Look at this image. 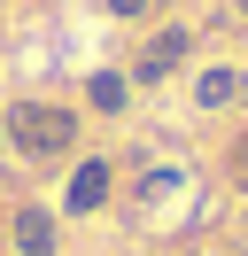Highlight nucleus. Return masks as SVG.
I'll use <instances>...</instances> for the list:
<instances>
[{"label":"nucleus","instance_id":"nucleus-3","mask_svg":"<svg viewBox=\"0 0 248 256\" xmlns=\"http://www.w3.org/2000/svg\"><path fill=\"white\" fill-rule=\"evenodd\" d=\"M108 202V163L93 156V163H78V178H70V210H101Z\"/></svg>","mask_w":248,"mask_h":256},{"label":"nucleus","instance_id":"nucleus-1","mask_svg":"<svg viewBox=\"0 0 248 256\" xmlns=\"http://www.w3.org/2000/svg\"><path fill=\"white\" fill-rule=\"evenodd\" d=\"M8 140L24 148V156H70L78 109H54V101H16V109H8Z\"/></svg>","mask_w":248,"mask_h":256},{"label":"nucleus","instance_id":"nucleus-6","mask_svg":"<svg viewBox=\"0 0 248 256\" xmlns=\"http://www.w3.org/2000/svg\"><path fill=\"white\" fill-rule=\"evenodd\" d=\"M93 109H124V78H116V70L93 78Z\"/></svg>","mask_w":248,"mask_h":256},{"label":"nucleus","instance_id":"nucleus-5","mask_svg":"<svg viewBox=\"0 0 248 256\" xmlns=\"http://www.w3.org/2000/svg\"><path fill=\"white\" fill-rule=\"evenodd\" d=\"M232 94H248V78H232V70H210L202 78V109H225Z\"/></svg>","mask_w":248,"mask_h":256},{"label":"nucleus","instance_id":"nucleus-4","mask_svg":"<svg viewBox=\"0 0 248 256\" xmlns=\"http://www.w3.org/2000/svg\"><path fill=\"white\" fill-rule=\"evenodd\" d=\"M178 54H186V32H178V24H170V32H155V47L140 54V78H163V70L178 62Z\"/></svg>","mask_w":248,"mask_h":256},{"label":"nucleus","instance_id":"nucleus-2","mask_svg":"<svg viewBox=\"0 0 248 256\" xmlns=\"http://www.w3.org/2000/svg\"><path fill=\"white\" fill-rule=\"evenodd\" d=\"M16 248L24 256H54V218L46 210H16Z\"/></svg>","mask_w":248,"mask_h":256},{"label":"nucleus","instance_id":"nucleus-8","mask_svg":"<svg viewBox=\"0 0 248 256\" xmlns=\"http://www.w3.org/2000/svg\"><path fill=\"white\" fill-rule=\"evenodd\" d=\"M232 171H240V178H248V140H240V148H232Z\"/></svg>","mask_w":248,"mask_h":256},{"label":"nucleus","instance_id":"nucleus-9","mask_svg":"<svg viewBox=\"0 0 248 256\" xmlns=\"http://www.w3.org/2000/svg\"><path fill=\"white\" fill-rule=\"evenodd\" d=\"M240 8H248V0H240Z\"/></svg>","mask_w":248,"mask_h":256},{"label":"nucleus","instance_id":"nucleus-7","mask_svg":"<svg viewBox=\"0 0 248 256\" xmlns=\"http://www.w3.org/2000/svg\"><path fill=\"white\" fill-rule=\"evenodd\" d=\"M108 16H148V0H108Z\"/></svg>","mask_w":248,"mask_h":256}]
</instances>
